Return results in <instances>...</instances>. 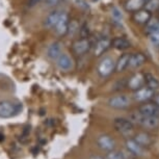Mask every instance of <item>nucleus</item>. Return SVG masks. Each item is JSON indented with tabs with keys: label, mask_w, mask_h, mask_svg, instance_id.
Returning a JSON list of instances; mask_svg holds the SVG:
<instances>
[{
	"label": "nucleus",
	"mask_w": 159,
	"mask_h": 159,
	"mask_svg": "<svg viewBox=\"0 0 159 159\" xmlns=\"http://www.w3.org/2000/svg\"><path fill=\"white\" fill-rule=\"evenodd\" d=\"M146 62V56L143 53H133L129 57V67L132 69H137Z\"/></svg>",
	"instance_id": "15"
},
{
	"label": "nucleus",
	"mask_w": 159,
	"mask_h": 159,
	"mask_svg": "<svg viewBox=\"0 0 159 159\" xmlns=\"http://www.w3.org/2000/svg\"><path fill=\"white\" fill-rule=\"evenodd\" d=\"M145 5V1L143 0H127L125 3V10L127 11H135L142 10Z\"/></svg>",
	"instance_id": "18"
},
{
	"label": "nucleus",
	"mask_w": 159,
	"mask_h": 159,
	"mask_svg": "<svg viewBox=\"0 0 159 159\" xmlns=\"http://www.w3.org/2000/svg\"><path fill=\"white\" fill-rule=\"evenodd\" d=\"M111 46V41L107 38H103L101 40H99L95 45V49H94V54L95 56H99L103 55L107 50L109 49V47Z\"/></svg>",
	"instance_id": "12"
},
{
	"label": "nucleus",
	"mask_w": 159,
	"mask_h": 159,
	"mask_svg": "<svg viewBox=\"0 0 159 159\" xmlns=\"http://www.w3.org/2000/svg\"><path fill=\"white\" fill-rule=\"evenodd\" d=\"M56 65H57V67L61 69V71L68 72V71H71L72 69H73L74 61L68 54L62 53V54L56 59Z\"/></svg>",
	"instance_id": "11"
},
{
	"label": "nucleus",
	"mask_w": 159,
	"mask_h": 159,
	"mask_svg": "<svg viewBox=\"0 0 159 159\" xmlns=\"http://www.w3.org/2000/svg\"><path fill=\"white\" fill-rule=\"evenodd\" d=\"M130 99L125 95L113 96L108 100V105L115 109H126L130 106Z\"/></svg>",
	"instance_id": "6"
},
{
	"label": "nucleus",
	"mask_w": 159,
	"mask_h": 159,
	"mask_svg": "<svg viewBox=\"0 0 159 159\" xmlns=\"http://www.w3.org/2000/svg\"><path fill=\"white\" fill-rule=\"evenodd\" d=\"M126 147H127L128 151L132 153V154L136 155V156H140L143 154V147L139 145L134 139H128L126 140Z\"/></svg>",
	"instance_id": "19"
},
{
	"label": "nucleus",
	"mask_w": 159,
	"mask_h": 159,
	"mask_svg": "<svg viewBox=\"0 0 159 159\" xmlns=\"http://www.w3.org/2000/svg\"><path fill=\"white\" fill-rule=\"evenodd\" d=\"M59 15H61V11H57V10L51 11V13L46 17V19H45V22H44L45 27L54 28L55 24H56V22H57V20L59 18Z\"/></svg>",
	"instance_id": "20"
},
{
	"label": "nucleus",
	"mask_w": 159,
	"mask_h": 159,
	"mask_svg": "<svg viewBox=\"0 0 159 159\" xmlns=\"http://www.w3.org/2000/svg\"><path fill=\"white\" fill-rule=\"evenodd\" d=\"M113 126H115L116 130L120 132L121 134L125 136H129L133 132V123L130 120L124 119V118H116L113 121Z\"/></svg>",
	"instance_id": "3"
},
{
	"label": "nucleus",
	"mask_w": 159,
	"mask_h": 159,
	"mask_svg": "<svg viewBox=\"0 0 159 159\" xmlns=\"http://www.w3.org/2000/svg\"><path fill=\"white\" fill-rule=\"evenodd\" d=\"M143 1H145V3H146V2H147V1H148V0H143Z\"/></svg>",
	"instance_id": "36"
},
{
	"label": "nucleus",
	"mask_w": 159,
	"mask_h": 159,
	"mask_svg": "<svg viewBox=\"0 0 159 159\" xmlns=\"http://www.w3.org/2000/svg\"><path fill=\"white\" fill-rule=\"evenodd\" d=\"M92 43L89 39H79V40L75 41L73 45H72V50L76 55L81 56L84 55L85 53L89 52V50L91 49Z\"/></svg>",
	"instance_id": "7"
},
{
	"label": "nucleus",
	"mask_w": 159,
	"mask_h": 159,
	"mask_svg": "<svg viewBox=\"0 0 159 159\" xmlns=\"http://www.w3.org/2000/svg\"><path fill=\"white\" fill-rule=\"evenodd\" d=\"M69 22H70V19H69V15L66 11H61V15H59V18L56 22L55 26H54V31L55 34L59 35V37H62V35H66L68 34V27H69Z\"/></svg>",
	"instance_id": "4"
},
{
	"label": "nucleus",
	"mask_w": 159,
	"mask_h": 159,
	"mask_svg": "<svg viewBox=\"0 0 159 159\" xmlns=\"http://www.w3.org/2000/svg\"><path fill=\"white\" fill-rule=\"evenodd\" d=\"M61 54H62V44L61 42L58 41L53 42L47 48V56L48 58L52 59V61H56Z\"/></svg>",
	"instance_id": "9"
},
{
	"label": "nucleus",
	"mask_w": 159,
	"mask_h": 159,
	"mask_svg": "<svg viewBox=\"0 0 159 159\" xmlns=\"http://www.w3.org/2000/svg\"><path fill=\"white\" fill-rule=\"evenodd\" d=\"M145 83V78L143 75L140 73H137L133 75L128 81V88L132 89V91H136V89H140Z\"/></svg>",
	"instance_id": "14"
},
{
	"label": "nucleus",
	"mask_w": 159,
	"mask_h": 159,
	"mask_svg": "<svg viewBox=\"0 0 159 159\" xmlns=\"http://www.w3.org/2000/svg\"><path fill=\"white\" fill-rule=\"evenodd\" d=\"M19 105L13 103L11 101H1L0 102V118L8 119L14 116L19 112Z\"/></svg>",
	"instance_id": "2"
},
{
	"label": "nucleus",
	"mask_w": 159,
	"mask_h": 159,
	"mask_svg": "<svg viewBox=\"0 0 159 159\" xmlns=\"http://www.w3.org/2000/svg\"><path fill=\"white\" fill-rule=\"evenodd\" d=\"M61 2V0H45V5L49 7H56Z\"/></svg>",
	"instance_id": "31"
},
{
	"label": "nucleus",
	"mask_w": 159,
	"mask_h": 159,
	"mask_svg": "<svg viewBox=\"0 0 159 159\" xmlns=\"http://www.w3.org/2000/svg\"><path fill=\"white\" fill-rule=\"evenodd\" d=\"M139 112L147 116H159V107L155 103L143 104L139 108Z\"/></svg>",
	"instance_id": "13"
},
{
	"label": "nucleus",
	"mask_w": 159,
	"mask_h": 159,
	"mask_svg": "<svg viewBox=\"0 0 159 159\" xmlns=\"http://www.w3.org/2000/svg\"><path fill=\"white\" fill-rule=\"evenodd\" d=\"M81 35L82 39H88L89 37V27L86 25H83L82 27L79 28V31H78Z\"/></svg>",
	"instance_id": "30"
},
{
	"label": "nucleus",
	"mask_w": 159,
	"mask_h": 159,
	"mask_svg": "<svg viewBox=\"0 0 159 159\" xmlns=\"http://www.w3.org/2000/svg\"><path fill=\"white\" fill-rule=\"evenodd\" d=\"M97 145L101 150L110 152V151H113V150H115L116 143L112 137H110L109 135H101L98 137Z\"/></svg>",
	"instance_id": "10"
},
{
	"label": "nucleus",
	"mask_w": 159,
	"mask_h": 159,
	"mask_svg": "<svg viewBox=\"0 0 159 159\" xmlns=\"http://www.w3.org/2000/svg\"><path fill=\"white\" fill-rule=\"evenodd\" d=\"M34 3H37V2H39V1H42V0H31Z\"/></svg>",
	"instance_id": "35"
},
{
	"label": "nucleus",
	"mask_w": 159,
	"mask_h": 159,
	"mask_svg": "<svg viewBox=\"0 0 159 159\" xmlns=\"http://www.w3.org/2000/svg\"><path fill=\"white\" fill-rule=\"evenodd\" d=\"M116 62L111 57H104L98 66V74L101 77H108L115 71Z\"/></svg>",
	"instance_id": "5"
},
{
	"label": "nucleus",
	"mask_w": 159,
	"mask_h": 159,
	"mask_svg": "<svg viewBox=\"0 0 159 159\" xmlns=\"http://www.w3.org/2000/svg\"><path fill=\"white\" fill-rule=\"evenodd\" d=\"M79 24L76 20H72L69 22V27H68V34H70V35H75L79 31Z\"/></svg>",
	"instance_id": "26"
},
{
	"label": "nucleus",
	"mask_w": 159,
	"mask_h": 159,
	"mask_svg": "<svg viewBox=\"0 0 159 159\" xmlns=\"http://www.w3.org/2000/svg\"><path fill=\"white\" fill-rule=\"evenodd\" d=\"M152 18V15L147 10H139L134 13L133 20L137 24H146Z\"/></svg>",
	"instance_id": "17"
},
{
	"label": "nucleus",
	"mask_w": 159,
	"mask_h": 159,
	"mask_svg": "<svg viewBox=\"0 0 159 159\" xmlns=\"http://www.w3.org/2000/svg\"><path fill=\"white\" fill-rule=\"evenodd\" d=\"M105 159H125V157L121 152L110 151L108 154L106 155Z\"/></svg>",
	"instance_id": "27"
},
{
	"label": "nucleus",
	"mask_w": 159,
	"mask_h": 159,
	"mask_svg": "<svg viewBox=\"0 0 159 159\" xmlns=\"http://www.w3.org/2000/svg\"><path fill=\"white\" fill-rule=\"evenodd\" d=\"M131 119L147 129H156L159 126V116H147L140 115L139 112H135L131 116Z\"/></svg>",
	"instance_id": "1"
},
{
	"label": "nucleus",
	"mask_w": 159,
	"mask_h": 159,
	"mask_svg": "<svg viewBox=\"0 0 159 159\" xmlns=\"http://www.w3.org/2000/svg\"><path fill=\"white\" fill-rule=\"evenodd\" d=\"M111 46L119 51H124L131 47V43L124 37H116L111 41Z\"/></svg>",
	"instance_id": "16"
},
{
	"label": "nucleus",
	"mask_w": 159,
	"mask_h": 159,
	"mask_svg": "<svg viewBox=\"0 0 159 159\" xmlns=\"http://www.w3.org/2000/svg\"><path fill=\"white\" fill-rule=\"evenodd\" d=\"M129 57H130V54H123L121 57L118 59V61L116 62V68L115 71L118 72V73H121V72L125 71L126 69L129 67Z\"/></svg>",
	"instance_id": "21"
},
{
	"label": "nucleus",
	"mask_w": 159,
	"mask_h": 159,
	"mask_svg": "<svg viewBox=\"0 0 159 159\" xmlns=\"http://www.w3.org/2000/svg\"><path fill=\"white\" fill-rule=\"evenodd\" d=\"M75 3H76L78 7L81 8V10H88L89 8V5L84 0H75Z\"/></svg>",
	"instance_id": "32"
},
{
	"label": "nucleus",
	"mask_w": 159,
	"mask_h": 159,
	"mask_svg": "<svg viewBox=\"0 0 159 159\" xmlns=\"http://www.w3.org/2000/svg\"><path fill=\"white\" fill-rule=\"evenodd\" d=\"M149 37H150V41H151V43L154 46H159V28L157 30H155L153 34H150Z\"/></svg>",
	"instance_id": "28"
},
{
	"label": "nucleus",
	"mask_w": 159,
	"mask_h": 159,
	"mask_svg": "<svg viewBox=\"0 0 159 159\" xmlns=\"http://www.w3.org/2000/svg\"><path fill=\"white\" fill-rule=\"evenodd\" d=\"M153 99H154V103L159 107V94L154 95V97H153Z\"/></svg>",
	"instance_id": "33"
},
{
	"label": "nucleus",
	"mask_w": 159,
	"mask_h": 159,
	"mask_svg": "<svg viewBox=\"0 0 159 159\" xmlns=\"http://www.w3.org/2000/svg\"><path fill=\"white\" fill-rule=\"evenodd\" d=\"M143 7H145V10L150 11V13H152V11H158L159 0H148Z\"/></svg>",
	"instance_id": "25"
},
{
	"label": "nucleus",
	"mask_w": 159,
	"mask_h": 159,
	"mask_svg": "<svg viewBox=\"0 0 159 159\" xmlns=\"http://www.w3.org/2000/svg\"><path fill=\"white\" fill-rule=\"evenodd\" d=\"M155 95V92L151 89L148 86H145V88H140L136 91H134V94H133V98L134 100L137 101V102H146L152 99L154 97Z\"/></svg>",
	"instance_id": "8"
},
{
	"label": "nucleus",
	"mask_w": 159,
	"mask_h": 159,
	"mask_svg": "<svg viewBox=\"0 0 159 159\" xmlns=\"http://www.w3.org/2000/svg\"><path fill=\"white\" fill-rule=\"evenodd\" d=\"M89 159H104L103 157H101V156H98V155H94V156H92Z\"/></svg>",
	"instance_id": "34"
},
{
	"label": "nucleus",
	"mask_w": 159,
	"mask_h": 159,
	"mask_svg": "<svg viewBox=\"0 0 159 159\" xmlns=\"http://www.w3.org/2000/svg\"><path fill=\"white\" fill-rule=\"evenodd\" d=\"M158 11H159V7H158Z\"/></svg>",
	"instance_id": "37"
},
{
	"label": "nucleus",
	"mask_w": 159,
	"mask_h": 159,
	"mask_svg": "<svg viewBox=\"0 0 159 159\" xmlns=\"http://www.w3.org/2000/svg\"><path fill=\"white\" fill-rule=\"evenodd\" d=\"M111 15H112V18L116 21H119V22H121L122 19H123V16L121 14V11H119L118 7H113L112 11H111Z\"/></svg>",
	"instance_id": "29"
},
{
	"label": "nucleus",
	"mask_w": 159,
	"mask_h": 159,
	"mask_svg": "<svg viewBox=\"0 0 159 159\" xmlns=\"http://www.w3.org/2000/svg\"><path fill=\"white\" fill-rule=\"evenodd\" d=\"M134 140L142 147H148L151 145V143H152V139H151V137H150V135L145 133V132H140V133L136 134Z\"/></svg>",
	"instance_id": "23"
},
{
	"label": "nucleus",
	"mask_w": 159,
	"mask_h": 159,
	"mask_svg": "<svg viewBox=\"0 0 159 159\" xmlns=\"http://www.w3.org/2000/svg\"><path fill=\"white\" fill-rule=\"evenodd\" d=\"M146 27H145V32H146V34H148L150 35L151 34H153L155 30H157V29L159 28V21L156 19V18H151L148 22H147L146 24Z\"/></svg>",
	"instance_id": "24"
},
{
	"label": "nucleus",
	"mask_w": 159,
	"mask_h": 159,
	"mask_svg": "<svg viewBox=\"0 0 159 159\" xmlns=\"http://www.w3.org/2000/svg\"><path fill=\"white\" fill-rule=\"evenodd\" d=\"M143 78H145V82L148 88H150L153 91H156V89H159V81L156 78L153 76L151 73H146L143 75Z\"/></svg>",
	"instance_id": "22"
}]
</instances>
